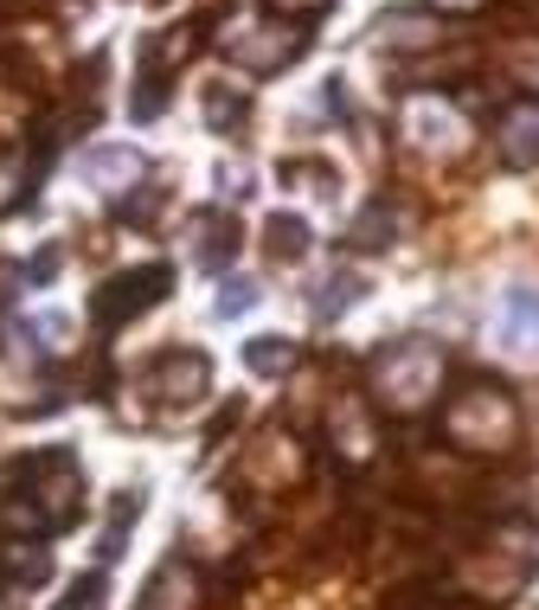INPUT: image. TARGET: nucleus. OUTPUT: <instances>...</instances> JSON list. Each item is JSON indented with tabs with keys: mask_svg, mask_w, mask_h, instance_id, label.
<instances>
[{
	"mask_svg": "<svg viewBox=\"0 0 539 610\" xmlns=\"http://www.w3.org/2000/svg\"><path fill=\"white\" fill-rule=\"evenodd\" d=\"M534 328H539V296H534V289H514V302H507V322H501V335L521 340V335H534Z\"/></svg>",
	"mask_w": 539,
	"mask_h": 610,
	"instance_id": "f257e3e1",
	"label": "nucleus"
}]
</instances>
